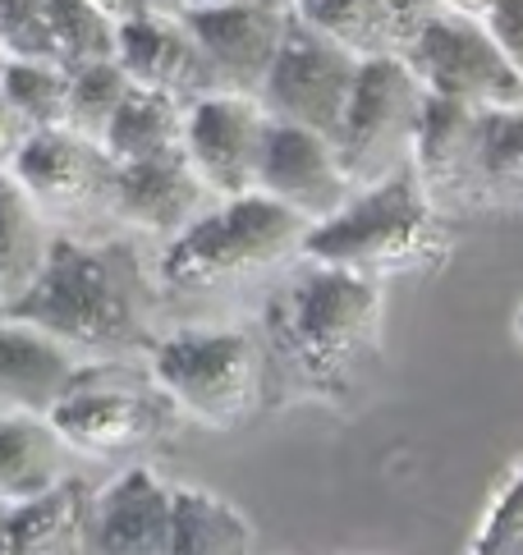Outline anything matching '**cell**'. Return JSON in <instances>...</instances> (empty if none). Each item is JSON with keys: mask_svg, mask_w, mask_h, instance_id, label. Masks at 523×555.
<instances>
[{"mask_svg": "<svg viewBox=\"0 0 523 555\" xmlns=\"http://www.w3.org/2000/svg\"><path fill=\"white\" fill-rule=\"evenodd\" d=\"M184 102H175L166 92H148V88H129V96L119 102L111 129L102 133V147L115 166H133V162H152L184 147Z\"/></svg>", "mask_w": 523, "mask_h": 555, "instance_id": "603a6c76", "label": "cell"}, {"mask_svg": "<svg viewBox=\"0 0 523 555\" xmlns=\"http://www.w3.org/2000/svg\"><path fill=\"white\" fill-rule=\"evenodd\" d=\"M386 289L381 281L298 257L262 308V353L290 386L312 400L349 404L358 382L381 359Z\"/></svg>", "mask_w": 523, "mask_h": 555, "instance_id": "6da1fadb", "label": "cell"}, {"mask_svg": "<svg viewBox=\"0 0 523 555\" xmlns=\"http://www.w3.org/2000/svg\"><path fill=\"white\" fill-rule=\"evenodd\" d=\"M0 47H5L10 61L55 65L51 0H0Z\"/></svg>", "mask_w": 523, "mask_h": 555, "instance_id": "f546056e", "label": "cell"}, {"mask_svg": "<svg viewBox=\"0 0 523 555\" xmlns=\"http://www.w3.org/2000/svg\"><path fill=\"white\" fill-rule=\"evenodd\" d=\"M10 175L28 189L47 221H84V216L111 211L115 162L102 143L69 129H37Z\"/></svg>", "mask_w": 523, "mask_h": 555, "instance_id": "8fae6325", "label": "cell"}, {"mask_svg": "<svg viewBox=\"0 0 523 555\" xmlns=\"http://www.w3.org/2000/svg\"><path fill=\"white\" fill-rule=\"evenodd\" d=\"M0 317H5V294H0Z\"/></svg>", "mask_w": 523, "mask_h": 555, "instance_id": "74e56055", "label": "cell"}, {"mask_svg": "<svg viewBox=\"0 0 523 555\" xmlns=\"http://www.w3.org/2000/svg\"><path fill=\"white\" fill-rule=\"evenodd\" d=\"M473 193L477 211H523V106L482 111Z\"/></svg>", "mask_w": 523, "mask_h": 555, "instance_id": "d4e9b609", "label": "cell"}, {"mask_svg": "<svg viewBox=\"0 0 523 555\" xmlns=\"http://www.w3.org/2000/svg\"><path fill=\"white\" fill-rule=\"evenodd\" d=\"M51 240L55 234L42 207L33 203L28 189L10 170H0V294H5V308L37 281Z\"/></svg>", "mask_w": 523, "mask_h": 555, "instance_id": "7402d4cb", "label": "cell"}, {"mask_svg": "<svg viewBox=\"0 0 523 555\" xmlns=\"http://www.w3.org/2000/svg\"><path fill=\"white\" fill-rule=\"evenodd\" d=\"M193 0H115V14H184Z\"/></svg>", "mask_w": 523, "mask_h": 555, "instance_id": "836d02e7", "label": "cell"}, {"mask_svg": "<svg viewBox=\"0 0 523 555\" xmlns=\"http://www.w3.org/2000/svg\"><path fill=\"white\" fill-rule=\"evenodd\" d=\"M308 221L262 193L220 197L189 230L166 240L156 262V281L175 294H212L244 285L253 275L280 271L304 257Z\"/></svg>", "mask_w": 523, "mask_h": 555, "instance_id": "277c9868", "label": "cell"}, {"mask_svg": "<svg viewBox=\"0 0 523 555\" xmlns=\"http://www.w3.org/2000/svg\"><path fill=\"white\" fill-rule=\"evenodd\" d=\"M358 69H363V61H354L349 51L321 42L317 33L298 28L290 18L285 47H280L257 102L271 120L298 125V129L321 133L335 143L340 125H345V111L354 102Z\"/></svg>", "mask_w": 523, "mask_h": 555, "instance_id": "9c48e42d", "label": "cell"}, {"mask_svg": "<svg viewBox=\"0 0 523 555\" xmlns=\"http://www.w3.org/2000/svg\"><path fill=\"white\" fill-rule=\"evenodd\" d=\"M399 55L409 61L428 96L464 102L473 111L523 106V78L510 69L492 33L473 14H441L422 24Z\"/></svg>", "mask_w": 523, "mask_h": 555, "instance_id": "52a82bcc", "label": "cell"}, {"mask_svg": "<svg viewBox=\"0 0 523 555\" xmlns=\"http://www.w3.org/2000/svg\"><path fill=\"white\" fill-rule=\"evenodd\" d=\"M482 28L492 33V42L510 61V69L523 78V0H487L482 10Z\"/></svg>", "mask_w": 523, "mask_h": 555, "instance_id": "1f68e13d", "label": "cell"}, {"mask_svg": "<svg viewBox=\"0 0 523 555\" xmlns=\"http://www.w3.org/2000/svg\"><path fill=\"white\" fill-rule=\"evenodd\" d=\"M5 102L24 115L33 129H65V102H69V74L42 61H10L0 74Z\"/></svg>", "mask_w": 523, "mask_h": 555, "instance_id": "83f0119b", "label": "cell"}, {"mask_svg": "<svg viewBox=\"0 0 523 555\" xmlns=\"http://www.w3.org/2000/svg\"><path fill=\"white\" fill-rule=\"evenodd\" d=\"M193 5H248V10H290V0H193ZM189 5V10H193Z\"/></svg>", "mask_w": 523, "mask_h": 555, "instance_id": "e575fe53", "label": "cell"}, {"mask_svg": "<svg viewBox=\"0 0 523 555\" xmlns=\"http://www.w3.org/2000/svg\"><path fill=\"white\" fill-rule=\"evenodd\" d=\"M152 275L129 240L55 234L37 281L5 317L69 345L78 359H119L152 349Z\"/></svg>", "mask_w": 523, "mask_h": 555, "instance_id": "7a4b0ae2", "label": "cell"}, {"mask_svg": "<svg viewBox=\"0 0 523 555\" xmlns=\"http://www.w3.org/2000/svg\"><path fill=\"white\" fill-rule=\"evenodd\" d=\"M257 193L294 211L298 221L321 225L358 193L349 184L345 166L335 156V143L321 133H308L298 125H267V143H262V166H257Z\"/></svg>", "mask_w": 523, "mask_h": 555, "instance_id": "7c38bea8", "label": "cell"}, {"mask_svg": "<svg viewBox=\"0 0 523 555\" xmlns=\"http://www.w3.org/2000/svg\"><path fill=\"white\" fill-rule=\"evenodd\" d=\"M170 400L156 386L119 382V376H111V367L88 363L84 382L47 413V423L69 454L115 460V454L156 441L170 427Z\"/></svg>", "mask_w": 523, "mask_h": 555, "instance_id": "ba28073f", "label": "cell"}, {"mask_svg": "<svg viewBox=\"0 0 523 555\" xmlns=\"http://www.w3.org/2000/svg\"><path fill=\"white\" fill-rule=\"evenodd\" d=\"M422 102H428V92H422L405 55L363 61L345 125L335 133V156L354 189H372L399 166H409Z\"/></svg>", "mask_w": 523, "mask_h": 555, "instance_id": "8992f818", "label": "cell"}, {"mask_svg": "<svg viewBox=\"0 0 523 555\" xmlns=\"http://www.w3.org/2000/svg\"><path fill=\"white\" fill-rule=\"evenodd\" d=\"M129 74L115 61H97L84 69H69V102H65V129L78 138L102 143V133L111 129L119 102L129 96Z\"/></svg>", "mask_w": 523, "mask_h": 555, "instance_id": "4316f807", "label": "cell"}, {"mask_svg": "<svg viewBox=\"0 0 523 555\" xmlns=\"http://www.w3.org/2000/svg\"><path fill=\"white\" fill-rule=\"evenodd\" d=\"M450 244V221L422 193L418 170L399 166L381 184L358 189L331 221L312 225L304 257L386 285L395 275H436Z\"/></svg>", "mask_w": 523, "mask_h": 555, "instance_id": "3957f363", "label": "cell"}, {"mask_svg": "<svg viewBox=\"0 0 523 555\" xmlns=\"http://www.w3.org/2000/svg\"><path fill=\"white\" fill-rule=\"evenodd\" d=\"M290 18L354 61L399 55V33L386 0H290Z\"/></svg>", "mask_w": 523, "mask_h": 555, "instance_id": "44dd1931", "label": "cell"}, {"mask_svg": "<svg viewBox=\"0 0 523 555\" xmlns=\"http://www.w3.org/2000/svg\"><path fill=\"white\" fill-rule=\"evenodd\" d=\"M514 335H519V345H523V304H519V312H514Z\"/></svg>", "mask_w": 523, "mask_h": 555, "instance_id": "d590c367", "label": "cell"}, {"mask_svg": "<svg viewBox=\"0 0 523 555\" xmlns=\"http://www.w3.org/2000/svg\"><path fill=\"white\" fill-rule=\"evenodd\" d=\"M477 120H482V111H473L464 102H446V96H428V102H422L409 166L418 170L422 193L432 197V207L446 216V221H455V216H477V193H473Z\"/></svg>", "mask_w": 523, "mask_h": 555, "instance_id": "2e32d148", "label": "cell"}, {"mask_svg": "<svg viewBox=\"0 0 523 555\" xmlns=\"http://www.w3.org/2000/svg\"><path fill=\"white\" fill-rule=\"evenodd\" d=\"M33 133H37V129L5 102V92H0V170H14L18 152L28 147V138H33Z\"/></svg>", "mask_w": 523, "mask_h": 555, "instance_id": "d6a6232c", "label": "cell"}, {"mask_svg": "<svg viewBox=\"0 0 523 555\" xmlns=\"http://www.w3.org/2000/svg\"><path fill=\"white\" fill-rule=\"evenodd\" d=\"M88 359L51 340L37 326L0 317V413H47L84 382Z\"/></svg>", "mask_w": 523, "mask_h": 555, "instance_id": "ac0fdd59", "label": "cell"}, {"mask_svg": "<svg viewBox=\"0 0 523 555\" xmlns=\"http://www.w3.org/2000/svg\"><path fill=\"white\" fill-rule=\"evenodd\" d=\"M386 5H391L395 33H399V51H405V42L422 24H432V18H441V14H473V18H482L487 0H386Z\"/></svg>", "mask_w": 523, "mask_h": 555, "instance_id": "4dcf8cb0", "label": "cell"}, {"mask_svg": "<svg viewBox=\"0 0 523 555\" xmlns=\"http://www.w3.org/2000/svg\"><path fill=\"white\" fill-rule=\"evenodd\" d=\"M69 450L60 446L47 418L33 413H0V509L24 505L69 478Z\"/></svg>", "mask_w": 523, "mask_h": 555, "instance_id": "ffe728a7", "label": "cell"}, {"mask_svg": "<svg viewBox=\"0 0 523 555\" xmlns=\"http://www.w3.org/2000/svg\"><path fill=\"white\" fill-rule=\"evenodd\" d=\"M170 495L156 468L133 464L92 491L78 555H170Z\"/></svg>", "mask_w": 523, "mask_h": 555, "instance_id": "5bb4252c", "label": "cell"}, {"mask_svg": "<svg viewBox=\"0 0 523 555\" xmlns=\"http://www.w3.org/2000/svg\"><path fill=\"white\" fill-rule=\"evenodd\" d=\"M152 386L175 413L230 431L244 427L267 390V353L253 331L234 326H184L152 340Z\"/></svg>", "mask_w": 523, "mask_h": 555, "instance_id": "5b68a950", "label": "cell"}, {"mask_svg": "<svg viewBox=\"0 0 523 555\" xmlns=\"http://www.w3.org/2000/svg\"><path fill=\"white\" fill-rule=\"evenodd\" d=\"M267 125L271 115L262 111V102L234 92H212L184 111V156L216 203L257 193Z\"/></svg>", "mask_w": 523, "mask_h": 555, "instance_id": "30bf717a", "label": "cell"}, {"mask_svg": "<svg viewBox=\"0 0 523 555\" xmlns=\"http://www.w3.org/2000/svg\"><path fill=\"white\" fill-rule=\"evenodd\" d=\"M197 51L216 78V92L262 96V83L276 65L290 33V10H248V5H193L184 10Z\"/></svg>", "mask_w": 523, "mask_h": 555, "instance_id": "4fadbf2b", "label": "cell"}, {"mask_svg": "<svg viewBox=\"0 0 523 555\" xmlns=\"http://www.w3.org/2000/svg\"><path fill=\"white\" fill-rule=\"evenodd\" d=\"M216 197L207 184L197 180V170L189 166L184 147L152 156V162H133V166H115V184H111V216L125 221L143 234H161L175 240L179 230H189Z\"/></svg>", "mask_w": 523, "mask_h": 555, "instance_id": "e0dca14e", "label": "cell"}, {"mask_svg": "<svg viewBox=\"0 0 523 555\" xmlns=\"http://www.w3.org/2000/svg\"><path fill=\"white\" fill-rule=\"evenodd\" d=\"M115 65L129 74L133 88L166 92L184 106L216 92V78L193 42L184 14H119Z\"/></svg>", "mask_w": 523, "mask_h": 555, "instance_id": "9a60e30c", "label": "cell"}, {"mask_svg": "<svg viewBox=\"0 0 523 555\" xmlns=\"http://www.w3.org/2000/svg\"><path fill=\"white\" fill-rule=\"evenodd\" d=\"M5 65H10V55H5V47H0V74H5Z\"/></svg>", "mask_w": 523, "mask_h": 555, "instance_id": "8d00e7d4", "label": "cell"}, {"mask_svg": "<svg viewBox=\"0 0 523 555\" xmlns=\"http://www.w3.org/2000/svg\"><path fill=\"white\" fill-rule=\"evenodd\" d=\"M464 555H523V460L506 473V482L496 487Z\"/></svg>", "mask_w": 523, "mask_h": 555, "instance_id": "f1b7e54d", "label": "cell"}, {"mask_svg": "<svg viewBox=\"0 0 523 555\" xmlns=\"http://www.w3.org/2000/svg\"><path fill=\"white\" fill-rule=\"evenodd\" d=\"M115 24L119 14L102 0H51V47L60 69H84L97 61H115Z\"/></svg>", "mask_w": 523, "mask_h": 555, "instance_id": "484cf974", "label": "cell"}, {"mask_svg": "<svg viewBox=\"0 0 523 555\" xmlns=\"http://www.w3.org/2000/svg\"><path fill=\"white\" fill-rule=\"evenodd\" d=\"M170 555H253V524L226 495L203 487H175Z\"/></svg>", "mask_w": 523, "mask_h": 555, "instance_id": "cb8c5ba5", "label": "cell"}, {"mask_svg": "<svg viewBox=\"0 0 523 555\" xmlns=\"http://www.w3.org/2000/svg\"><path fill=\"white\" fill-rule=\"evenodd\" d=\"M92 491L84 478L55 482L24 505L0 509V555H78Z\"/></svg>", "mask_w": 523, "mask_h": 555, "instance_id": "d6986e66", "label": "cell"}, {"mask_svg": "<svg viewBox=\"0 0 523 555\" xmlns=\"http://www.w3.org/2000/svg\"><path fill=\"white\" fill-rule=\"evenodd\" d=\"M102 5H106V10H115V0H102Z\"/></svg>", "mask_w": 523, "mask_h": 555, "instance_id": "f35d334b", "label": "cell"}]
</instances>
